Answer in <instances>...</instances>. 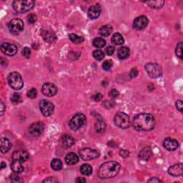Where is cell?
Segmentation results:
<instances>
[{
  "label": "cell",
  "mask_w": 183,
  "mask_h": 183,
  "mask_svg": "<svg viewBox=\"0 0 183 183\" xmlns=\"http://www.w3.org/2000/svg\"><path fill=\"white\" fill-rule=\"evenodd\" d=\"M112 43H114V44L122 45L124 42H125V40H124V38L121 34L116 32L112 35Z\"/></svg>",
  "instance_id": "obj_25"
},
{
  "label": "cell",
  "mask_w": 183,
  "mask_h": 183,
  "mask_svg": "<svg viewBox=\"0 0 183 183\" xmlns=\"http://www.w3.org/2000/svg\"><path fill=\"white\" fill-rule=\"evenodd\" d=\"M176 107L177 109L180 112H182L183 110V106H182V102L181 100H177L176 102Z\"/></svg>",
  "instance_id": "obj_45"
},
{
  "label": "cell",
  "mask_w": 183,
  "mask_h": 183,
  "mask_svg": "<svg viewBox=\"0 0 183 183\" xmlns=\"http://www.w3.org/2000/svg\"><path fill=\"white\" fill-rule=\"evenodd\" d=\"M152 155V152H151L150 148H144L143 150H141V152L139 154V159L142 160H148Z\"/></svg>",
  "instance_id": "obj_26"
},
{
  "label": "cell",
  "mask_w": 183,
  "mask_h": 183,
  "mask_svg": "<svg viewBox=\"0 0 183 183\" xmlns=\"http://www.w3.org/2000/svg\"><path fill=\"white\" fill-rule=\"evenodd\" d=\"M162 181L159 179H157V177H152L150 180H148V182H161Z\"/></svg>",
  "instance_id": "obj_49"
},
{
  "label": "cell",
  "mask_w": 183,
  "mask_h": 183,
  "mask_svg": "<svg viewBox=\"0 0 183 183\" xmlns=\"http://www.w3.org/2000/svg\"><path fill=\"white\" fill-rule=\"evenodd\" d=\"M164 148L169 151H174L177 150L179 147V143L175 139L166 138L163 142Z\"/></svg>",
  "instance_id": "obj_17"
},
{
  "label": "cell",
  "mask_w": 183,
  "mask_h": 183,
  "mask_svg": "<svg viewBox=\"0 0 183 183\" xmlns=\"http://www.w3.org/2000/svg\"><path fill=\"white\" fill-rule=\"evenodd\" d=\"M86 123V117L82 113H78L70 119L69 126L72 130H77L81 128Z\"/></svg>",
  "instance_id": "obj_6"
},
{
  "label": "cell",
  "mask_w": 183,
  "mask_h": 183,
  "mask_svg": "<svg viewBox=\"0 0 183 183\" xmlns=\"http://www.w3.org/2000/svg\"><path fill=\"white\" fill-rule=\"evenodd\" d=\"M42 36L43 39L44 40V41L49 43V44L55 43L56 40V36L55 33L52 31L49 30V29L43 31L42 32Z\"/></svg>",
  "instance_id": "obj_20"
},
{
  "label": "cell",
  "mask_w": 183,
  "mask_h": 183,
  "mask_svg": "<svg viewBox=\"0 0 183 183\" xmlns=\"http://www.w3.org/2000/svg\"><path fill=\"white\" fill-rule=\"evenodd\" d=\"M101 13V7L99 6V4H95V5H93L90 6L87 12V15L88 17L90 19H98Z\"/></svg>",
  "instance_id": "obj_16"
},
{
  "label": "cell",
  "mask_w": 183,
  "mask_h": 183,
  "mask_svg": "<svg viewBox=\"0 0 183 183\" xmlns=\"http://www.w3.org/2000/svg\"><path fill=\"white\" fill-rule=\"evenodd\" d=\"M117 56L120 60H125L130 56V49L126 47H120L117 51Z\"/></svg>",
  "instance_id": "obj_24"
},
{
  "label": "cell",
  "mask_w": 183,
  "mask_h": 183,
  "mask_svg": "<svg viewBox=\"0 0 183 183\" xmlns=\"http://www.w3.org/2000/svg\"><path fill=\"white\" fill-rule=\"evenodd\" d=\"M40 109L44 116L49 117L53 113L55 106L51 102L43 99L40 102Z\"/></svg>",
  "instance_id": "obj_10"
},
{
  "label": "cell",
  "mask_w": 183,
  "mask_h": 183,
  "mask_svg": "<svg viewBox=\"0 0 183 183\" xmlns=\"http://www.w3.org/2000/svg\"><path fill=\"white\" fill-rule=\"evenodd\" d=\"M61 146L64 149L70 148L74 144V139L71 135H64L61 138Z\"/></svg>",
  "instance_id": "obj_18"
},
{
  "label": "cell",
  "mask_w": 183,
  "mask_h": 183,
  "mask_svg": "<svg viewBox=\"0 0 183 183\" xmlns=\"http://www.w3.org/2000/svg\"><path fill=\"white\" fill-rule=\"evenodd\" d=\"M169 175L173 177H180L183 174V164L182 162L171 166L168 169Z\"/></svg>",
  "instance_id": "obj_15"
},
{
  "label": "cell",
  "mask_w": 183,
  "mask_h": 183,
  "mask_svg": "<svg viewBox=\"0 0 183 183\" xmlns=\"http://www.w3.org/2000/svg\"><path fill=\"white\" fill-rule=\"evenodd\" d=\"M175 53L180 59H182V42H180L177 45L175 49Z\"/></svg>",
  "instance_id": "obj_35"
},
{
  "label": "cell",
  "mask_w": 183,
  "mask_h": 183,
  "mask_svg": "<svg viewBox=\"0 0 183 183\" xmlns=\"http://www.w3.org/2000/svg\"><path fill=\"white\" fill-rule=\"evenodd\" d=\"M12 144L10 141L6 137H2L1 138V152L2 153L7 152L11 149Z\"/></svg>",
  "instance_id": "obj_22"
},
{
  "label": "cell",
  "mask_w": 183,
  "mask_h": 183,
  "mask_svg": "<svg viewBox=\"0 0 183 183\" xmlns=\"http://www.w3.org/2000/svg\"><path fill=\"white\" fill-rule=\"evenodd\" d=\"M1 64L3 65V66H5V65L7 64V60H6V59L2 58L1 59Z\"/></svg>",
  "instance_id": "obj_53"
},
{
  "label": "cell",
  "mask_w": 183,
  "mask_h": 183,
  "mask_svg": "<svg viewBox=\"0 0 183 183\" xmlns=\"http://www.w3.org/2000/svg\"><path fill=\"white\" fill-rule=\"evenodd\" d=\"M109 95L112 98H116L119 96V92L117 91L116 89H112L111 91L110 92Z\"/></svg>",
  "instance_id": "obj_43"
},
{
  "label": "cell",
  "mask_w": 183,
  "mask_h": 183,
  "mask_svg": "<svg viewBox=\"0 0 183 183\" xmlns=\"http://www.w3.org/2000/svg\"><path fill=\"white\" fill-rule=\"evenodd\" d=\"M132 126L137 131H150L155 128V119L152 114L142 113L134 117Z\"/></svg>",
  "instance_id": "obj_1"
},
{
  "label": "cell",
  "mask_w": 183,
  "mask_h": 183,
  "mask_svg": "<svg viewBox=\"0 0 183 183\" xmlns=\"http://www.w3.org/2000/svg\"><path fill=\"white\" fill-rule=\"evenodd\" d=\"M37 89H35V88H32V89L29 90L28 92H27V96L29 97V98H31V99L36 98V97H37Z\"/></svg>",
  "instance_id": "obj_38"
},
{
  "label": "cell",
  "mask_w": 183,
  "mask_h": 183,
  "mask_svg": "<svg viewBox=\"0 0 183 183\" xmlns=\"http://www.w3.org/2000/svg\"><path fill=\"white\" fill-rule=\"evenodd\" d=\"M37 16H36L35 14H30L28 15L27 17V21L29 22V23L30 24H35L36 22H37Z\"/></svg>",
  "instance_id": "obj_40"
},
{
  "label": "cell",
  "mask_w": 183,
  "mask_h": 183,
  "mask_svg": "<svg viewBox=\"0 0 183 183\" xmlns=\"http://www.w3.org/2000/svg\"><path fill=\"white\" fill-rule=\"evenodd\" d=\"M121 166L116 162H107L100 166L98 171V175L102 179L114 177L120 170Z\"/></svg>",
  "instance_id": "obj_2"
},
{
  "label": "cell",
  "mask_w": 183,
  "mask_h": 183,
  "mask_svg": "<svg viewBox=\"0 0 183 183\" xmlns=\"http://www.w3.org/2000/svg\"><path fill=\"white\" fill-rule=\"evenodd\" d=\"M1 50L2 52L8 56H13L17 52L18 48L14 44L3 43L1 45Z\"/></svg>",
  "instance_id": "obj_14"
},
{
  "label": "cell",
  "mask_w": 183,
  "mask_h": 183,
  "mask_svg": "<svg viewBox=\"0 0 183 183\" xmlns=\"http://www.w3.org/2000/svg\"><path fill=\"white\" fill-rule=\"evenodd\" d=\"M9 85L12 89L15 90L21 89L24 86V82L22 76L18 72H12L7 77Z\"/></svg>",
  "instance_id": "obj_4"
},
{
  "label": "cell",
  "mask_w": 183,
  "mask_h": 183,
  "mask_svg": "<svg viewBox=\"0 0 183 183\" xmlns=\"http://www.w3.org/2000/svg\"><path fill=\"white\" fill-rule=\"evenodd\" d=\"M76 182H78V183H81V182H86V179L85 178H82V177H78L77 179L76 180Z\"/></svg>",
  "instance_id": "obj_52"
},
{
  "label": "cell",
  "mask_w": 183,
  "mask_h": 183,
  "mask_svg": "<svg viewBox=\"0 0 183 183\" xmlns=\"http://www.w3.org/2000/svg\"><path fill=\"white\" fill-rule=\"evenodd\" d=\"M44 124L41 122H39V123H33L32 125H31L30 127L29 128V134L32 136L37 137L40 136V135L42 134L44 131Z\"/></svg>",
  "instance_id": "obj_13"
},
{
  "label": "cell",
  "mask_w": 183,
  "mask_h": 183,
  "mask_svg": "<svg viewBox=\"0 0 183 183\" xmlns=\"http://www.w3.org/2000/svg\"><path fill=\"white\" fill-rule=\"evenodd\" d=\"M51 167L54 170H60L62 169V163L61 162L60 160L59 159H54L51 162Z\"/></svg>",
  "instance_id": "obj_33"
},
{
  "label": "cell",
  "mask_w": 183,
  "mask_h": 183,
  "mask_svg": "<svg viewBox=\"0 0 183 183\" xmlns=\"http://www.w3.org/2000/svg\"><path fill=\"white\" fill-rule=\"evenodd\" d=\"M80 157L85 161H89L93 159H96L99 156V153L95 150L89 148H84L79 151Z\"/></svg>",
  "instance_id": "obj_9"
},
{
  "label": "cell",
  "mask_w": 183,
  "mask_h": 183,
  "mask_svg": "<svg viewBox=\"0 0 183 183\" xmlns=\"http://www.w3.org/2000/svg\"><path fill=\"white\" fill-rule=\"evenodd\" d=\"M9 30L12 35H17L24 29V22L20 19H14L9 24Z\"/></svg>",
  "instance_id": "obj_8"
},
{
  "label": "cell",
  "mask_w": 183,
  "mask_h": 183,
  "mask_svg": "<svg viewBox=\"0 0 183 183\" xmlns=\"http://www.w3.org/2000/svg\"><path fill=\"white\" fill-rule=\"evenodd\" d=\"M42 92L45 96L52 97L57 93V88L52 83H45L42 86Z\"/></svg>",
  "instance_id": "obj_12"
},
{
  "label": "cell",
  "mask_w": 183,
  "mask_h": 183,
  "mask_svg": "<svg viewBox=\"0 0 183 183\" xmlns=\"http://www.w3.org/2000/svg\"><path fill=\"white\" fill-rule=\"evenodd\" d=\"M106 128V125L105 122L102 120H98L94 125V129H95V131L98 133H102L104 132Z\"/></svg>",
  "instance_id": "obj_29"
},
{
  "label": "cell",
  "mask_w": 183,
  "mask_h": 183,
  "mask_svg": "<svg viewBox=\"0 0 183 183\" xmlns=\"http://www.w3.org/2000/svg\"><path fill=\"white\" fill-rule=\"evenodd\" d=\"M93 56L96 60L101 61L105 58V54H104V52L102 50L97 49V50H94L93 52Z\"/></svg>",
  "instance_id": "obj_34"
},
{
  "label": "cell",
  "mask_w": 183,
  "mask_h": 183,
  "mask_svg": "<svg viewBox=\"0 0 183 183\" xmlns=\"http://www.w3.org/2000/svg\"><path fill=\"white\" fill-rule=\"evenodd\" d=\"M6 167V164L4 163V162H2V167H1V169H3V168H4Z\"/></svg>",
  "instance_id": "obj_54"
},
{
  "label": "cell",
  "mask_w": 183,
  "mask_h": 183,
  "mask_svg": "<svg viewBox=\"0 0 183 183\" xmlns=\"http://www.w3.org/2000/svg\"><path fill=\"white\" fill-rule=\"evenodd\" d=\"M115 125L121 129H127L130 125V119L128 114L124 112H117L114 117Z\"/></svg>",
  "instance_id": "obj_5"
},
{
  "label": "cell",
  "mask_w": 183,
  "mask_h": 183,
  "mask_svg": "<svg viewBox=\"0 0 183 183\" xmlns=\"http://www.w3.org/2000/svg\"><path fill=\"white\" fill-rule=\"evenodd\" d=\"M80 172L84 175H90L92 173V168L89 164H84L81 166Z\"/></svg>",
  "instance_id": "obj_31"
},
{
  "label": "cell",
  "mask_w": 183,
  "mask_h": 183,
  "mask_svg": "<svg viewBox=\"0 0 183 183\" xmlns=\"http://www.w3.org/2000/svg\"><path fill=\"white\" fill-rule=\"evenodd\" d=\"M112 67V63L110 60H106L103 62L102 64V68L105 71H109Z\"/></svg>",
  "instance_id": "obj_36"
},
{
  "label": "cell",
  "mask_w": 183,
  "mask_h": 183,
  "mask_svg": "<svg viewBox=\"0 0 183 183\" xmlns=\"http://www.w3.org/2000/svg\"><path fill=\"white\" fill-rule=\"evenodd\" d=\"M112 32V27L110 25H105L99 29V35L103 36V37H107L110 35H111Z\"/></svg>",
  "instance_id": "obj_27"
},
{
  "label": "cell",
  "mask_w": 183,
  "mask_h": 183,
  "mask_svg": "<svg viewBox=\"0 0 183 183\" xmlns=\"http://www.w3.org/2000/svg\"><path fill=\"white\" fill-rule=\"evenodd\" d=\"M5 106H4V104L2 101H1V115L4 114V110H5Z\"/></svg>",
  "instance_id": "obj_50"
},
{
  "label": "cell",
  "mask_w": 183,
  "mask_h": 183,
  "mask_svg": "<svg viewBox=\"0 0 183 183\" xmlns=\"http://www.w3.org/2000/svg\"><path fill=\"white\" fill-rule=\"evenodd\" d=\"M69 38L72 42L75 43V44H80V43L84 41V37H81V36H78L77 35H76V34L73 33L69 34Z\"/></svg>",
  "instance_id": "obj_32"
},
{
  "label": "cell",
  "mask_w": 183,
  "mask_h": 183,
  "mask_svg": "<svg viewBox=\"0 0 183 183\" xmlns=\"http://www.w3.org/2000/svg\"><path fill=\"white\" fill-rule=\"evenodd\" d=\"M22 55L24 56V57L27 59H29L31 56V50L29 47H24V48L22 49Z\"/></svg>",
  "instance_id": "obj_39"
},
{
  "label": "cell",
  "mask_w": 183,
  "mask_h": 183,
  "mask_svg": "<svg viewBox=\"0 0 183 183\" xmlns=\"http://www.w3.org/2000/svg\"><path fill=\"white\" fill-rule=\"evenodd\" d=\"M35 2L33 0H16L13 2L14 10L18 13H25L32 10Z\"/></svg>",
  "instance_id": "obj_3"
},
{
  "label": "cell",
  "mask_w": 183,
  "mask_h": 183,
  "mask_svg": "<svg viewBox=\"0 0 183 183\" xmlns=\"http://www.w3.org/2000/svg\"><path fill=\"white\" fill-rule=\"evenodd\" d=\"M146 72H148V75L152 78H157L162 75L161 67L157 63H148L144 66Z\"/></svg>",
  "instance_id": "obj_7"
},
{
  "label": "cell",
  "mask_w": 183,
  "mask_h": 183,
  "mask_svg": "<svg viewBox=\"0 0 183 183\" xmlns=\"http://www.w3.org/2000/svg\"><path fill=\"white\" fill-rule=\"evenodd\" d=\"M57 180L55 179V177H48L47 179L44 180L43 182H56Z\"/></svg>",
  "instance_id": "obj_48"
},
{
  "label": "cell",
  "mask_w": 183,
  "mask_h": 183,
  "mask_svg": "<svg viewBox=\"0 0 183 183\" xmlns=\"http://www.w3.org/2000/svg\"><path fill=\"white\" fill-rule=\"evenodd\" d=\"M104 105H105V107L107 108V109H110V108L112 107L114 105V102H112L111 100L105 101V103H104Z\"/></svg>",
  "instance_id": "obj_44"
},
{
  "label": "cell",
  "mask_w": 183,
  "mask_h": 183,
  "mask_svg": "<svg viewBox=\"0 0 183 183\" xmlns=\"http://www.w3.org/2000/svg\"><path fill=\"white\" fill-rule=\"evenodd\" d=\"M92 98L95 102H99V100H101L102 98V95L100 93H96L92 97Z\"/></svg>",
  "instance_id": "obj_46"
},
{
  "label": "cell",
  "mask_w": 183,
  "mask_h": 183,
  "mask_svg": "<svg viewBox=\"0 0 183 183\" xmlns=\"http://www.w3.org/2000/svg\"><path fill=\"white\" fill-rule=\"evenodd\" d=\"M10 180L11 181L14 182H22V180L20 179V177L17 175V174H12V175L10 176Z\"/></svg>",
  "instance_id": "obj_42"
},
{
  "label": "cell",
  "mask_w": 183,
  "mask_h": 183,
  "mask_svg": "<svg viewBox=\"0 0 183 183\" xmlns=\"http://www.w3.org/2000/svg\"><path fill=\"white\" fill-rule=\"evenodd\" d=\"M144 3H146L148 5H149V6L152 8L159 9L163 6L164 2L162 1V0H157V1H147L144 2Z\"/></svg>",
  "instance_id": "obj_28"
},
{
  "label": "cell",
  "mask_w": 183,
  "mask_h": 183,
  "mask_svg": "<svg viewBox=\"0 0 183 183\" xmlns=\"http://www.w3.org/2000/svg\"><path fill=\"white\" fill-rule=\"evenodd\" d=\"M106 41L102 37H97L93 40V46L96 48H102L105 46Z\"/></svg>",
  "instance_id": "obj_30"
},
{
  "label": "cell",
  "mask_w": 183,
  "mask_h": 183,
  "mask_svg": "<svg viewBox=\"0 0 183 183\" xmlns=\"http://www.w3.org/2000/svg\"><path fill=\"white\" fill-rule=\"evenodd\" d=\"M65 162L69 165H73L79 162L78 155L74 152H69L65 157Z\"/></svg>",
  "instance_id": "obj_21"
},
{
  "label": "cell",
  "mask_w": 183,
  "mask_h": 183,
  "mask_svg": "<svg viewBox=\"0 0 183 183\" xmlns=\"http://www.w3.org/2000/svg\"><path fill=\"white\" fill-rule=\"evenodd\" d=\"M29 157V154L26 152V151L23 150H17L13 153L12 155V159L18 160V161L23 162H25L26 160H27Z\"/></svg>",
  "instance_id": "obj_19"
},
{
  "label": "cell",
  "mask_w": 183,
  "mask_h": 183,
  "mask_svg": "<svg viewBox=\"0 0 183 183\" xmlns=\"http://www.w3.org/2000/svg\"><path fill=\"white\" fill-rule=\"evenodd\" d=\"M114 50H115L114 47L111 46V45H110V46H108L107 48H106L105 52H106V54H107V55L111 56L113 55V54H114Z\"/></svg>",
  "instance_id": "obj_41"
},
{
  "label": "cell",
  "mask_w": 183,
  "mask_h": 183,
  "mask_svg": "<svg viewBox=\"0 0 183 183\" xmlns=\"http://www.w3.org/2000/svg\"><path fill=\"white\" fill-rule=\"evenodd\" d=\"M11 169L15 173H20L24 170V168L22 166V162L16 160H13L12 164H11Z\"/></svg>",
  "instance_id": "obj_23"
},
{
  "label": "cell",
  "mask_w": 183,
  "mask_h": 183,
  "mask_svg": "<svg viewBox=\"0 0 183 183\" xmlns=\"http://www.w3.org/2000/svg\"><path fill=\"white\" fill-rule=\"evenodd\" d=\"M149 20L146 16H139L134 20L133 28L135 30H142L148 26Z\"/></svg>",
  "instance_id": "obj_11"
},
{
  "label": "cell",
  "mask_w": 183,
  "mask_h": 183,
  "mask_svg": "<svg viewBox=\"0 0 183 183\" xmlns=\"http://www.w3.org/2000/svg\"><path fill=\"white\" fill-rule=\"evenodd\" d=\"M138 75V71L135 68H133L132 70L130 71V76L131 78H134V77H136Z\"/></svg>",
  "instance_id": "obj_47"
},
{
  "label": "cell",
  "mask_w": 183,
  "mask_h": 183,
  "mask_svg": "<svg viewBox=\"0 0 183 183\" xmlns=\"http://www.w3.org/2000/svg\"><path fill=\"white\" fill-rule=\"evenodd\" d=\"M119 154H120V155L121 156H123V157H125V154L126 155H129V152H127V151H126L125 150H121V151L120 152H119Z\"/></svg>",
  "instance_id": "obj_51"
},
{
  "label": "cell",
  "mask_w": 183,
  "mask_h": 183,
  "mask_svg": "<svg viewBox=\"0 0 183 183\" xmlns=\"http://www.w3.org/2000/svg\"><path fill=\"white\" fill-rule=\"evenodd\" d=\"M11 101L12 103L17 104L20 101V95L18 93H14L11 97Z\"/></svg>",
  "instance_id": "obj_37"
}]
</instances>
